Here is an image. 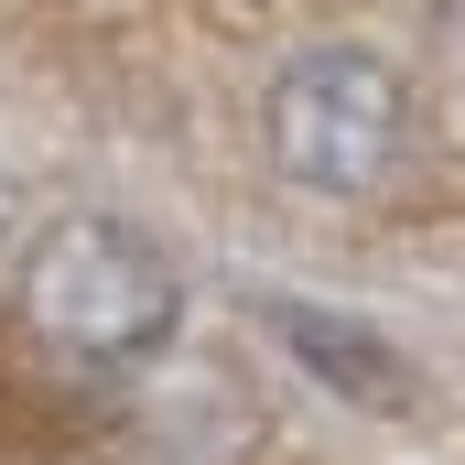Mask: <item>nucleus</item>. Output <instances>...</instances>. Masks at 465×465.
Listing matches in <instances>:
<instances>
[{"instance_id":"1","label":"nucleus","mask_w":465,"mask_h":465,"mask_svg":"<svg viewBox=\"0 0 465 465\" xmlns=\"http://www.w3.org/2000/svg\"><path fill=\"white\" fill-rule=\"evenodd\" d=\"M22 314L65 357L130 368V357H152L173 336L184 292H173V260L152 238H130L119 217H65V228L22 260Z\"/></svg>"},{"instance_id":"2","label":"nucleus","mask_w":465,"mask_h":465,"mask_svg":"<svg viewBox=\"0 0 465 465\" xmlns=\"http://www.w3.org/2000/svg\"><path fill=\"white\" fill-rule=\"evenodd\" d=\"M260 130H271V163L303 195H368L401 163V76L368 44H314L271 76Z\"/></svg>"},{"instance_id":"3","label":"nucleus","mask_w":465,"mask_h":465,"mask_svg":"<svg viewBox=\"0 0 465 465\" xmlns=\"http://www.w3.org/2000/svg\"><path fill=\"white\" fill-rule=\"evenodd\" d=\"M282 336H292V357H303L314 379H336V390H357L368 411H401V390H411V368H401V357L379 347V336H357V325L336 336V325H325V314H303V303L282 314Z\"/></svg>"}]
</instances>
